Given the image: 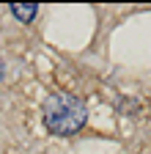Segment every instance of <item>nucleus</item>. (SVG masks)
<instances>
[{"label": "nucleus", "mask_w": 151, "mask_h": 154, "mask_svg": "<svg viewBox=\"0 0 151 154\" xmlns=\"http://www.w3.org/2000/svg\"><path fill=\"white\" fill-rule=\"evenodd\" d=\"M44 124L52 135H74L85 124V105L74 94L55 91L44 99Z\"/></svg>", "instance_id": "f257e3e1"}, {"label": "nucleus", "mask_w": 151, "mask_h": 154, "mask_svg": "<svg viewBox=\"0 0 151 154\" xmlns=\"http://www.w3.org/2000/svg\"><path fill=\"white\" fill-rule=\"evenodd\" d=\"M11 11H14L17 19H22V22H30L36 17V6L33 3H17V6H11Z\"/></svg>", "instance_id": "f03ea898"}, {"label": "nucleus", "mask_w": 151, "mask_h": 154, "mask_svg": "<svg viewBox=\"0 0 151 154\" xmlns=\"http://www.w3.org/2000/svg\"><path fill=\"white\" fill-rule=\"evenodd\" d=\"M0 77H3V72H0Z\"/></svg>", "instance_id": "7ed1b4c3"}]
</instances>
